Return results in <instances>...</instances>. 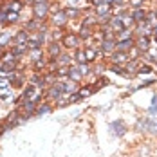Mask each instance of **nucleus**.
I'll return each mask as SVG.
<instances>
[{
  "instance_id": "19",
  "label": "nucleus",
  "mask_w": 157,
  "mask_h": 157,
  "mask_svg": "<svg viewBox=\"0 0 157 157\" xmlns=\"http://www.w3.org/2000/svg\"><path fill=\"white\" fill-rule=\"evenodd\" d=\"M79 85L76 81H72V79H67V81H63V90H65V94H74V92H78Z\"/></svg>"
},
{
  "instance_id": "32",
  "label": "nucleus",
  "mask_w": 157,
  "mask_h": 157,
  "mask_svg": "<svg viewBox=\"0 0 157 157\" xmlns=\"http://www.w3.org/2000/svg\"><path fill=\"white\" fill-rule=\"evenodd\" d=\"M148 114L150 116H157V94L152 96V103L148 107Z\"/></svg>"
},
{
  "instance_id": "16",
  "label": "nucleus",
  "mask_w": 157,
  "mask_h": 157,
  "mask_svg": "<svg viewBox=\"0 0 157 157\" xmlns=\"http://www.w3.org/2000/svg\"><path fill=\"white\" fill-rule=\"evenodd\" d=\"M63 11H65V15H67L69 20H78L79 16H81V13H83L78 6H67Z\"/></svg>"
},
{
  "instance_id": "4",
  "label": "nucleus",
  "mask_w": 157,
  "mask_h": 157,
  "mask_svg": "<svg viewBox=\"0 0 157 157\" xmlns=\"http://www.w3.org/2000/svg\"><path fill=\"white\" fill-rule=\"evenodd\" d=\"M109 130H110V134L114 136V137H123L126 134V123L123 121V119H116V121H112L109 125Z\"/></svg>"
},
{
  "instance_id": "3",
  "label": "nucleus",
  "mask_w": 157,
  "mask_h": 157,
  "mask_svg": "<svg viewBox=\"0 0 157 157\" xmlns=\"http://www.w3.org/2000/svg\"><path fill=\"white\" fill-rule=\"evenodd\" d=\"M63 94H65V90H63V83L62 81H54V83L47 89V92H45V96H47L49 101H58Z\"/></svg>"
},
{
  "instance_id": "37",
  "label": "nucleus",
  "mask_w": 157,
  "mask_h": 157,
  "mask_svg": "<svg viewBox=\"0 0 157 157\" xmlns=\"http://www.w3.org/2000/svg\"><path fill=\"white\" fill-rule=\"evenodd\" d=\"M103 2H105V0H89V4H90L92 7H98V6H101Z\"/></svg>"
},
{
  "instance_id": "35",
  "label": "nucleus",
  "mask_w": 157,
  "mask_h": 157,
  "mask_svg": "<svg viewBox=\"0 0 157 157\" xmlns=\"http://www.w3.org/2000/svg\"><path fill=\"white\" fill-rule=\"evenodd\" d=\"M144 2H146V0H128V6H130L132 9H139V7L144 6Z\"/></svg>"
},
{
  "instance_id": "10",
  "label": "nucleus",
  "mask_w": 157,
  "mask_h": 157,
  "mask_svg": "<svg viewBox=\"0 0 157 157\" xmlns=\"http://www.w3.org/2000/svg\"><path fill=\"white\" fill-rule=\"evenodd\" d=\"M136 49V38H126V40H117V47L116 51H123V52H132Z\"/></svg>"
},
{
  "instance_id": "17",
  "label": "nucleus",
  "mask_w": 157,
  "mask_h": 157,
  "mask_svg": "<svg viewBox=\"0 0 157 157\" xmlns=\"http://www.w3.org/2000/svg\"><path fill=\"white\" fill-rule=\"evenodd\" d=\"M134 130L139 132V134H146V132H148V116H141V117L136 121Z\"/></svg>"
},
{
  "instance_id": "24",
  "label": "nucleus",
  "mask_w": 157,
  "mask_h": 157,
  "mask_svg": "<svg viewBox=\"0 0 157 157\" xmlns=\"http://www.w3.org/2000/svg\"><path fill=\"white\" fill-rule=\"evenodd\" d=\"M71 54L69 52H62L60 56H58V65L60 67H71Z\"/></svg>"
},
{
  "instance_id": "5",
  "label": "nucleus",
  "mask_w": 157,
  "mask_h": 157,
  "mask_svg": "<svg viewBox=\"0 0 157 157\" xmlns=\"http://www.w3.org/2000/svg\"><path fill=\"white\" fill-rule=\"evenodd\" d=\"M117 47V38H103L101 42H99V52L101 54H107L110 56L114 51Z\"/></svg>"
},
{
  "instance_id": "31",
  "label": "nucleus",
  "mask_w": 157,
  "mask_h": 157,
  "mask_svg": "<svg viewBox=\"0 0 157 157\" xmlns=\"http://www.w3.org/2000/svg\"><path fill=\"white\" fill-rule=\"evenodd\" d=\"M13 42V34L11 33H4V34H0V47H6L7 44H11Z\"/></svg>"
},
{
  "instance_id": "15",
  "label": "nucleus",
  "mask_w": 157,
  "mask_h": 157,
  "mask_svg": "<svg viewBox=\"0 0 157 157\" xmlns=\"http://www.w3.org/2000/svg\"><path fill=\"white\" fill-rule=\"evenodd\" d=\"M132 16L136 20V24H143L148 20V11L144 7H139V9H132Z\"/></svg>"
},
{
  "instance_id": "29",
  "label": "nucleus",
  "mask_w": 157,
  "mask_h": 157,
  "mask_svg": "<svg viewBox=\"0 0 157 157\" xmlns=\"http://www.w3.org/2000/svg\"><path fill=\"white\" fill-rule=\"evenodd\" d=\"M16 22H20V13H15V11L7 13V18H6V25H11V24H16Z\"/></svg>"
},
{
  "instance_id": "36",
  "label": "nucleus",
  "mask_w": 157,
  "mask_h": 157,
  "mask_svg": "<svg viewBox=\"0 0 157 157\" xmlns=\"http://www.w3.org/2000/svg\"><path fill=\"white\" fill-rule=\"evenodd\" d=\"M6 18H7V13L0 7V25H6Z\"/></svg>"
},
{
  "instance_id": "22",
  "label": "nucleus",
  "mask_w": 157,
  "mask_h": 157,
  "mask_svg": "<svg viewBox=\"0 0 157 157\" xmlns=\"http://www.w3.org/2000/svg\"><path fill=\"white\" fill-rule=\"evenodd\" d=\"M148 134L157 136V116H148Z\"/></svg>"
},
{
  "instance_id": "14",
  "label": "nucleus",
  "mask_w": 157,
  "mask_h": 157,
  "mask_svg": "<svg viewBox=\"0 0 157 157\" xmlns=\"http://www.w3.org/2000/svg\"><path fill=\"white\" fill-rule=\"evenodd\" d=\"M109 25H110V29L116 33V34H117L119 31H123V29H125V25H123V20H121V16H119V15H112V18H110V22H109Z\"/></svg>"
},
{
  "instance_id": "12",
  "label": "nucleus",
  "mask_w": 157,
  "mask_h": 157,
  "mask_svg": "<svg viewBox=\"0 0 157 157\" xmlns=\"http://www.w3.org/2000/svg\"><path fill=\"white\" fill-rule=\"evenodd\" d=\"M62 52H63L62 42H51V44H47V56L49 58H58Z\"/></svg>"
},
{
  "instance_id": "8",
  "label": "nucleus",
  "mask_w": 157,
  "mask_h": 157,
  "mask_svg": "<svg viewBox=\"0 0 157 157\" xmlns=\"http://www.w3.org/2000/svg\"><path fill=\"white\" fill-rule=\"evenodd\" d=\"M0 7H2L6 13H11V11L20 13V11H22V7H24V2H22V0H6Z\"/></svg>"
},
{
  "instance_id": "26",
  "label": "nucleus",
  "mask_w": 157,
  "mask_h": 157,
  "mask_svg": "<svg viewBox=\"0 0 157 157\" xmlns=\"http://www.w3.org/2000/svg\"><path fill=\"white\" fill-rule=\"evenodd\" d=\"M76 65H78V69H79V72H81L83 78L92 72V63H76Z\"/></svg>"
},
{
  "instance_id": "25",
  "label": "nucleus",
  "mask_w": 157,
  "mask_h": 157,
  "mask_svg": "<svg viewBox=\"0 0 157 157\" xmlns=\"http://www.w3.org/2000/svg\"><path fill=\"white\" fill-rule=\"evenodd\" d=\"M13 54H15L16 58H20V56H24V54H27L29 52V47L27 45H13Z\"/></svg>"
},
{
  "instance_id": "30",
  "label": "nucleus",
  "mask_w": 157,
  "mask_h": 157,
  "mask_svg": "<svg viewBox=\"0 0 157 157\" xmlns=\"http://www.w3.org/2000/svg\"><path fill=\"white\" fill-rule=\"evenodd\" d=\"M117 40H126V38H134V29H123L116 34Z\"/></svg>"
},
{
  "instance_id": "21",
  "label": "nucleus",
  "mask_w": 157,
  "mask_h": 157,
  "mask_svg": "<svg viewBox=\"0 0 157 157\" xmlns=\"http://www.w3.org/2000/svg\"><path fill=\"white\" fill-rule=\"evenodd\" d=\"M78 36L81 40H89L90 36H94V29L92 27H87V25H81L78 31Z\"/></svg>"
},
{
  "instance_id": "38",
  "label": "nucleus",
  "mask_w": 157,
  "mask_h": 157,
  "mask_svg": "<svg viewBox=\"0 0 157 157\" xmlns=\"http://www.w3.org/2000/svg\"><path fill=\"white\" fill-rule=\"evenodd\" d=\"M152 38H154V42L157 44V24L154 25V33H152Z\"/></svg>"
},
{
  "instance_id": "20",
  "label": "nucleus",
  "mask_w": 157,
  "mask_h": 157,
  "mask_svg": "<svg viewBox=\"0 0 157 157\" xmlns=\"http://www.w3.org/2000/svg\"><path fill=\"white\" fill-rule=\"evenodd\" d=\"M81 72H79L78 65H71V69H69V78L67 79H72V81H76V83H79L81 81Z\"/></svg>"
},
{
  "instance_id": "18",
  "label": "nucleus",
  "mask_w": 157,
  "mask_h": 157,
  "mask_svg": "<svg viewBox=\"0 0 157 157\" xmlns=\"http://www.w3.org/2000/svg\"><path fill=\"white\" fill-rule=\"evenodd\" d=\"M49 112H52V105H51L49 101H42V103H38L34 116H45V114H49Z\"/></svg>"
},
{
  "instance_id": "7",
  "label": "nucleus",
  "mask_w": 157,
  "mask_h": 157,
  "mask_svg": "<svg viewBox=\"0 0 157 157\" xmlns=\"http://www.w3.org/2000/svg\"><path fill=\"white\" fill-rule=\"evenodd\" d=\"M67 22H69V18H67V15H65L63 9L52 11V15H51V24H52L54 27H65Z\"/></svg>"
},
{
  "instance_id": "27",
  "label": "nucleus",
  "mask_w": 157,
  "mask_h": 157,
  "mask_svg": "<svg viewBox=\"0 0 157 157\" xmlns=\"http://www.w3.org/2000/svg\"><path fill=\"white\" fill-rule=\"evenodd\" d=\"M33 67H34L36 72H40V71H47V58H40V60H36V62L33 63Z\"/></svg>"
},
{
  "instance_id": "23",
  "label": "nucleus",
  "mask_w": 157,
  "mask_h": 157,
  "mask_svg": "<svg viewBox=\"0 0 157 157\" xmlns=\"http://www.w3.org/2000/svg\"><path fill=\"white\" fill-rule=\"evenodd\" d=\"M74 62L76 63H87V56H85V47H79L74 51Z\"/></svg>"
},
{
  "instance_id": "13",
  "label": "nucleus",
  "mask_w": 157,
  "mask_h": 157,
  "mask_svg": "<svg viewBox=\"0 0 157 157\" xmlns=\"http://www.w3.org/2000/svg\"><path fill=\"white\" fill-rule=\"evenodd\" d=\"M128 60H132V58L128 56V52H123V51H114V52L110 54V62H112V63H119V65H125Z\"/></svg>"
},
{
  "instance_id": "28",
  "label": "nucleus",
  "mask_w": 157,
  "mask_h": 157,
  "mask_svg": "<svg viewBox=\"0 0 157 157\" xmlns=\"http://www.w3.org/2000/svg\"><path fill=\"white\" fill-rule=\"evenodd\" d=\"M29 58H31V62L34 63L36 60L44 58V51H42V49H29Z\"/></svg>"
},
{
  "instance_id": "1",
  "label": "nucleus",
  "mask_w": 157,
  "mask_h": 157,
  "mask_svg": "<svg viewBox=\"0 0 157 157\" xmlns=\"http://www.w3.org/2000/svg\"><path fill=\"white\" fill-rule=\"evenodd\" d=\"M51 15V4L49 0H40V2H33V18L45 22Z\"/></svg>"
},
{
  "instance_id": "2",
  "label": "nucleus",
  "mask_w": 157,
  "mask_h": 157,
  "mask_svg": "<svg viewBox=\"0 0 157 157\" xmlns=\"http://www.w3.org/2000/svg\"><path fill=\"white\" fill-rule=\"evenodd\" d=\"M81 44H83V40L78 36V33H65L62 38V45L67 51H76L81 47Z\"/></svg>"
},
{
  "instance_id": "9",
  "label": "nucleus",
  "mask_w": 157,
  "mask_h": 157,
  "mask_svg": "<svg viewBox=\"0 0 157 157\" xmlns=\"http://www.w3.org/2000/svg\"><path fill=\"white\" fill-rule=\"evenodd\" d=\"M136 51H139V54H146L150 51V36H137L136 38Z\"/></svg>"
},
{
  "instance_id": "34",
  "label": "nucleus",
  "mask_w": 157,
  "mask_h": 157,
  "mask_svg": "<svg viewBox=\"0 0 157 157\" xmlns=\"http://www.w3.org/2000/svg\"><path fill=\"white\" fill-rule=\"evenodd\" d=\"M9 87H11L9 79H7V78H0V92H6V90H9Z\"/></svg>"
},
{
  "instance_id": "39",
  "label": "nucleus",
  "mask_w": 157,
  "mask_h": 157,
  "mask_svg": "<svg viewBox=\"0 0 157 157\" xmlns=\"http://www.w3.org/2000/svg\"><path fill=\"white\" fill-rule=\"evenodd\" d=\"M67 2H69V6H78L81 0H67Z\"/></svg>"
},
{
  "instance_id": "33",
  "label": "nucleus",
  "mask_w": 157,
  "mask_h": 157,
  "mask_svg": "<svg viewBox=\"0 0 157 157\" xmlns=\"http://www.w3.org/2000/svg\"><path fill=\"white\" fill-rule=\"evenodd\" d=\"M154 69H152V65H143V63H139V69H137V74H150Z\"/></svg>"
},
{
  "instance_id": "6",
  "label": "nucleus",
  "mask_w": 157,
  "mask_h": 157,
  "mask_svg": "<svg viewBox=\"0 0 157 157\" xmlns=\"http://www.w3.org/2000/svg\"><path fill=\"white\" fill-rule=\"evenodd\" d=\"M45 42H47L45 33H33L31 36H29V40H27V47L29 49H42Z\"/></svg>"
},
{
  "instance_id": "11",
  "label": "nucleus",
  "mask_w": 157,
  "mask_h": 157,
  "mask_svg": "<svg viewBox=\"0 0 157 157\" xmlns=\"http://www.w3.org/2000/svg\"><path fill=\"white\" fill-rule=\"evenodd\" d=\"M29 36H31V33L27 31V29H20V31H18L15 36H13V42H11V45H27V40H29Z\"/></svg>"
}]
</instances>
